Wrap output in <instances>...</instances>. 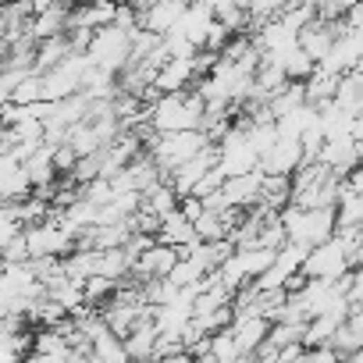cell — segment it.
Returning a JSON list of instances; mask_svg holds the SVG:
<instances>
[{"label": "cell", "instance_id": "cell-1", "mask_svg": "<svg viewBox=\"0 0 363 363\" xmlns=\"http://www.w3.org/2000/svg\"><path fill=\"white\" fill-rule=\"evenodd\" d=\"M203 96L178 89V93H160L146 107V125L153 132H182V128H203Z\"/></svg>", "mask_w": 363, "mask_h": 363}, {"label": "cell", "instance_id": "cell-2", "mask_svg": "<svg viewBox=\"0 0 363 363\" xmlns=\"http://www.w3.org/2000/svg\"><path fill=\"white\" fill-rule=\"evenodd\" d=\"M281 225H285V235L292 242H303V246H317L324 239L335 235L338 228V207H299V203H285L278 211Z\"/></svg>", "mask_w": 363, "mask_h": 363}, {"label": "cell", "instance_id": "cell-3", "mask_svg": "<svg viewBox=\"0 0 363 363\" xmlns=\"http://www.w3.org/2000/svg\"><path fill=\"white\" fill-rule=\"evenodd\" d=\"M143 143L150 146V157L160 167V178L171 182V171L178 164H186L193 153H200L211 139L203 128H182V132H157V135H143Z\"/></svg>", "mask_w": 363, "mask_h": 363}, {"label": "cell", "instance_id": "cell-4", "mask_svg": "<svg viewBox=\"0 0 363 363\" xmlns=\"http://www.w3.org/2000/svg\"><path fill=\"white\" fill-rule=\"evenodd\" d=\"M86 54H89V61L96 65V68H104V72H125L128 68V61H132V29H121V26H100V29H93V40H89V47H86Z\"/></svg>", "mask_w": 363, "mask_h": 363}, {"label": "cell", "instance_id": "cell-5", "mask_svg": "<svg viewBox=\"0 0 363 363\" xmlns=\"http://www.w3.org/2000/svg\"><path fill=\"white\" fill-rule=\"evenodd\" d=\"M257 167H260V153H257V146L246 132V121L228 125L221 132V143H218V171L225 178H232V174H246V171H257Z\"/></svg>", "mask_w": 363, "mask_h": 363}, {"label": "cell", "instance_id": "cell-6", "mask_svg": "<svg viewBox=\"0 0 363 363\" xmlns=\"http://www.w3.org/2000/svg\"><path fill=\"white\" fill-rule=\"evenodd\" d=\"M349 271V260H345V246H342V239H338V232L331 235V239H324V242H317V246H310L306 250V260H303V278H328V281H335V278H342Z\"/></svg>", "mask_w": 363, "mask_h": 363}, {"label": "cell", "instance_id": "cell-7", "mask_svg": "<svg viewBox=\"0 0 363 363\" xmlns=\"http://www.w3.org/2000/svg\"><path fill=\"white\" fill-rule=\"evenodd\" d=\"M26 239H29V260L33 257H68L75 250V235L61 221L33 225V228H26Z\"/></svg>", "mask_w": 363, "mask_h": 363}, {"label": "cell", "instance_id": "cell-8", "mask_svg": "<svg viewBox=\"0 0 363 363\" xmlns=\"http://www.w3.org/2000/svg\"><path fill=\"white\" fill-rule=\"evenodd\" d=\"M306 160V150H303V139H289V135H278L274 146L267 153H260V171L264 174H285L292 178L296 167Z\"/></svg>", "mask_w": 363, "mask_h": 363}, {"label": "cell", "instance_id": "cell-9", "mask_svg": "<svg viewBox=\"0 0 363 363\" xmlns=\"http://www.w3.org/2000/svg\"><path fill=\"white\" fill-rule=\"evenodd\" d=\"M196 79H200L196 54H189V57H167L157 68V75H153V89L157 93H178V89H189Z\"/></svg>", "mask_w": 363, "mask_h": 363}, {"label": "cell", "instance_id": "cell-10", "mask_svg": "<svg viewBox=\"0 0 363 363\" xmlns=\"http://www.w3.org/2000/svg\"><path fill=\"white\" fill-rule=\"evenodd\" d=\"M260 189H264V171L257 167V171H246V174H232V178H225L218 193H221L225 207H239V211H246V207H253V203L260 200Z\"/></svg>", "mask_w": 363, "mask_h": 363}, {"label": "cell", "instance_id": "cell-11", "mask_svg": "<svg viewBox=\"0 0 363 363\" xmlns=\"http://www.w3.org/2000/svg\"><path fill=\"white\" fill-rule=\"evenodd\" d=\"M359 143L352 139V135H335V139H324L320 143V150H317V160L328 167V171H335V174H349L356 164H359Z\"/></svg>", "mask_w": 363, "mask_h": 363}, {"label": "cell", "instance_id": "cell-12", "mask_svg": "<svg viewBox=\"0 0 363 363\" xmlns=\"http://www.w3.org/2000/svg\"><path fill=\"white\" fill-rule=\"evenodd\" d=\"M33 193V182L22 167V160L11 150H0V203H15Z\"/></svg>", "mask_w": 363, "mask_h": 363}, {"label": "cell", "instance_id": "cell-13", "mask_svg": "<svg viewBox=\"0 0 363 363\" xmlns=\"http://www.w3.org/2000/svg\"><path fill=\"white\" fill-rule=\"evenodd\" d=\"M214 22H218V15L211 11L207 0H189L186 15H182V22H178L174 29L186 36L196 50H203V47H207V36H211V29H214Z\"/></svg>", "mask_w": 363, "mask_h": 363}, {"label": "cell", "instance_id": "cell-14", "mask_svg": "<svg viewBox=\"0 0 363 363\" xmlns=\"http://www.w3.org/2000/svg\"><path fill=\"white\" fill-rule=\"evenodd\" d=\"M174 264H178V250H174V246H164V242L153 239L150 246L139 250L132 274H135L139 281H143V278H167Z\"/></svg>", "mask_w": 363, "mask_h": 363}, {"label": "cell", "instance_id": "cell-15", "mask_svg": "<svg viewBox=\"0 0 363 363\" xmlns=\"http://www.w3.org/2000/svg\"><path fill=\"white\" fill-rule=\"evenodd\" d=\"M157 242H164V246H174L178 253L182 250H189L193 242H200V235H196V225L182 214L178 207L174 211H167L164 218H160V225H157V235H153Z\"/></svg>", "mask_w": 363, "mask_h": 363}, {"label": "cell", "instance_id": "cell-16", "mask_svg": "<svg viewBox=\"0 0 363 363\" xmlns=\"http://www.w3.org/2000/svg\"><path fill=\"white\" fill-rule=\"evenodd\" d=\"M186 8H189V0H153L146 11H139V26L157 33V36H164V33H171L182 22Z\"/></svg>", "mask_w": 363, "mask_h": 363}, {"label": "cell", "instance_id": "cell-17", "mask_svg": "<svg viewBox=\"0 0 363 363\" xmlns=\"http://www.w3.org/2000/svg\"><path fill=\"white\" fill-rule=\"evenodd\" d=\"M228 328H232V335H235L242 356H253L257 345H260V342L267 338V331H271V317H264V313H235Z\"/></svg>", "mask_w": 363, "mask_h": 363}, {"label": "cell", "instance_id": "cell-18", "mask_svg": "<svg viewBox=\"0 0 363 363\" xmlns=\"http://www.w3.org/2000/svg\"><path fill=\"white\" fill-rule=\"evenodd\" d=\"M264 61L278 65V68L285 72V79H289V82H303V79H310V75H313V68H317V61L299 47V40H296V43H289V47H285V50H278V54H267Z\"/></svg>", "mask_w": 363, "mask_h": 363}, {"label": "cell", "instance_id": "cell-19", "mask_svg": "<svg viewBox=\"0 0 363 363\" xmlns=\"http://www.w3.org/2000/svg\"><path fill=\"white\" fill-rule=\"evenodd\" d=\"M68 15H72V8L68 4H54V8H47V11H40V15H33L29 18V26H26V33L40 43V40H47V36H61L65 29H68Z\"/></svg>", "mask_w": 363, "mask_h": 363}, {"label": "cell", "instance_id": "cell-20", "mask_svg": "<svg viewBox=\"0 0 363 363\" xmlns=\"http://www.w3.org/2000/svg\"><path fill=\"white\" fill-rule=\"evenodd\" d=\"M22 167H26V174H29V182H33V189L50 186V182L57 178V167H54V146L43 143L40 150H33V153L22 160Z\"/></svg>", "mask_w": 363, "mask_h": 363}, {"label": "cell", "instance_id": "cell-21", "mask_svg": "<svg viewBox=\"0 0 363 363\" xmlns=\"http://www.w3.org/2000/svg\"><path fill=\"white\" fill-rule=\"evenodd\" d=\"M331 104L342 107V111H349V114H359L363 111V72H356V68L345 72L338 79V89H335Z\"/></svg>", "mask_w": 363, "mask_h": 363}, {"label": "cell", "instance_id": "cell-22", "mask_svg": "<svg viewBox=\"0 0 363 363\" xmlns=\"http://www.w3.org/2000/svg\"><path fill=\"white\" fill-rule=\"evenodd\" d=\"M157 338H160V331H157L153 317H143V320L125 335V349H128V356H135V359H150V356H153Z\"/></svg>", "mask_w": 363, "mask_h": 363}, {"label": "cell", "instance_id": "cell-23", "mask_svg": "<svg viewBox=\"0 0 363 363\" xmlns=\"http://www.w3.org/2000/svg\"><path fill=\"white\" fill-rule=\"evenodd\" d=\"M72 54V43H68V36L61 33V36H47V40H40L36 43V72H47V68H54V65H61L65 57Z\"/></svg>", "mask_w": 363, "mask_h": 363}, {"label": "cell", "instance_id": "cell-24", "mask_svg": "<svg viewBox=\"0 0 363 363\" xmlns=\"http://www.w3.org/2000/svg\"><path fill=\"white\" fill-rule=\"evenodd\" d=\"M338 79H342V75H335V72L313 68V75L303 79V86H306V104H324V100H331L335 89H338Z\"/></svg>", "mask_w": 363, "mask_h": 363}, {"label": "cell", "instance_id": "cell-25", "mask_svg": "<svg viewBox=\"0 0 363 363\" xmlns=\"http://www.w3.org/2000/svg\"><path fill=\"white\" fill-rule=\"evenodd\" d=\"M211 359H218V363H235V359H242V349H239L232 328H221V331L211 335Z\"/></svg>", "mask_w": 363, "mask_h": 363}, {"label": "cell", "instance_id": "cell-26", "mask_svg": "<svg viewBox=\"0 0 363 363\" xmlns=\"http://www.w3.org/2000/svg\"><path fill=\"white\" fill-rule=\"evenodd\" d=\"M285 8H289V0H250L246 11H250V22L260 26V22H267V18H278Z\"/></svg>", "mask_w": 363, "mask_h": 363}, {"label": "cell", "instance_id": "cell-27", "mask_svg": "<svg viewBox=\"0 0 363 363\" xmlns=\"http://www.w3.org/2000/svg\"><path fill=\"white\" fill-rule=\"evenodd\" d=\"M0 260H4V264H22V260H29V239H26V232H18L4 250H0Z\"/></svg>", "mask_w": 363, "mask_h": 363}, {"label": "cell", "instance_id": "cell-28", "mask_svg": "<svg viewBox=\"0 0 363 363\" xmlns=\"http://www.w3.org/2000/svg\"><path fill=\"white\" fill-rule=\"evenodd\" d=\"M342 26L363 36V0H356V4H352V8H349V11L342 15Z\"/></svg>", "mask_w": 363, "mask_h": 363}, {"label": "cell", "instance_id": "cell-29", "mask_svg": "<svg viewBox=\"0 0 363 363\" xmlns=\"http://www.w3.org/2000/svg\"><path fill=\"white\" fill-rule=\"evenodd\" d=\"M8 36V4H0V43Z\"/></svg>", "mask_w": 363, "mask_h": 363}, {"label": "cell", "instance_id": "cell-30", "mask_svg": "<svg viewBox=\"0 0 363 363\" xmlns=\"http://www.w3.org/2000/svg\"><path fill=\"white\" fill-rule=\"evenodd\" d=\"M61 4H68V8H75V4H86V0H61Z\"/></svg>", "mask_w": 363, "mask_h": 363}, {"label": "cell", "instance_id": "cell-31", "mask_svg": "<svg viewBox=\"0 0 363 363\" xmlns=\"http://www.w3.org/2000/svg\"><path fill=\"white\" fill-rule=\"evenodd\" d=\"M0 65H4V43H0Z\"/></svg>", "mask_w": 363, "mask_h": 363}, {"label": "cell", "instance_id": "cell-32", "mask_svg": "<svg viewBox=\"0 0 363 363\" xmlns=\"http://www.w3.org/2000/svg\"><path fill=\"white\" fill-rule=\"evenodd\" d=\"M0 4H11V0H0Z\"/></svg>", "mask_w": 363, "mask_h": 363}]
</instances>
